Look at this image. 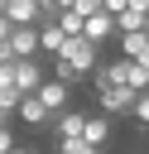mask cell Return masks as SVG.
<instances>
[{
  "instance_id": "obj_1",
  "label": "cell",
  "mask_w": 149,
  "mask_h": 154,
  "mask_svg": "<svg viewBox=\"0 0 149 154\" xmlns=\"http://www.w3.org/2000/svg\"><path fill=\"white\" fill-rule=\"evenodd\" d=\"M58 58H67L82 77H91V67H96V43L87 38V34H67V43H62V53Z\"/></svg>"
},
{
  "instance_id": "obj_2",
  "label": "cell",
  "mask_w": 149,
  "mask_h": 154,
  "mask_svg": "<svg viewBox=\"0 0 149 154\" xmlns=\"http://www.w3.org/2000/svg\"><path fill=\"white\" fill-rule=\"evenodd\" d=\"M91 91H96V111H106V116H125L130 101H135V91L120 87V82H101V87H91Z\"/></svg>"
},
{
  "instance_id": "obj_3",
  "label": "cell",
  "mask_w": 149,
  "mask_h": 154,
  "mask_svg": "<svg viewBox=\"0 0 149 154\" xmlns=\"http://www.w3.org/2000/svg\"><path fill=\"white\" fill-rule=\"evenodd\" d=\"M10 77H14L19 96H24V91H34V87H38L48 72H43V63H38V58H14V63H10Z\"/></svg>"
},
{
  "instance_id": "obj_4",
  "label": "cell",
  "mask_w": 149,
  "mask_h": 154,
  "mask_svg": "<svg viewBox=\"0 0 149 154\" xmlns=\"http://www.w3.org/2000/svg\"><path fill=\"white\" fill-rule=\"evenodd\" d=\"M14 120H24L29 130H43V125L53 120V111H48V106H43L34 91H24V96H19V106H14Z\"/></svg>"
},
{
  "instance_id": "obj_5",
  "label": "cell",
  "mask_w": 149,
  "mask_h": 154,
  "mask_svg": "<svg viewBox=\"0 0 149 154\" xmlns=\"http://www.w3.org/2000/svg\"><path fill=\"white\" fill-rule=\"evenodd\" d=\"M82 34L101 48L106 38H115V14H111V10H91V14H87V24H82Z\"/></svg>"
},
{
  "instance_id": "obj_6",
  "label": "cell",
  "mask_w": 149,
  "mask_h": 154,
  "mask_svg": "<svg viewBox=\"0 0 149 154\" xmlns=\"http://www.w3.org/2000/svg\"><path fill=\"white\" fill-rule=\"evenodd\" d=\"M115 43H120L125 58H135V63L149 67V29H125V34H115Z\"/></svg>"
},
{
  "instance_id": "obj_7",
  "label": "cell",
  "mask_w": 149,
  "mask_h": 154,
  "mask_svg": "<svg viewBox=\"0 0 149 154\" xmlns=\"http://www.w3.org/2000/svg\"><path fill=\"white\" fill-rule=\"evenodd\" d=\"M10 48H14V58H38V24H14Z\"/></svg>"
},
{
  "instance_id": "obj_8",
  "label": "cell",
  "mask_w": 149,
  "mask_h": 154,
  "mask_svg": "<svg viewBox=\"0 0 149 154\" xmlns=\"http://www.w3.org/2000/svg\"><path fill=\"white\" fill-rule=\"evenodd\" d=\"M67 43V34L58 29V19H38V58H58Z\"/></svg>"
},
{
  "instance_id": "obj_9",
  "label": "cell",
  "mask_w": 149,
  "mask_h": 154,
  "mask_svg": "<svg viewBox=\"0 0 149 154\" xmlns=\"http://www.w3.org/2000/svg\"><path fill=\"white\" fill-rule=\"evenodd\" d=\"M34 96H38L48 111H62V106H67V96H72V87H67V82H58V77H43V82L34 87Z\"/></svg>"
},
{
  "instance_id": "obj_10",
  "label": "cell",
  "mask_w": 149,
  "mask_h": 154,
  "mask_svg": "<svg viewBox=\"0 0 149 154\" xmlns=\"http://www.w3.org/2000/svg\"><path fill=\"white\" fill-rule=\"evenodd\" d=\"M82 140H87V144H96V149H106V144H111V116H106V111H87Z\"/></svg>"
},
{
  "instance_id": "obj_11",
  "label": "cell",
  "mask_w": 149,
  "mask_h": 154,
  "mask_svg": "<svg viewBox=\"0 0 149 154\" xmlns=\"http://www.w3.org/2000/svg\"><path fill=\"white\" fill-rule=\"evenodd\" d=\"M82 125H87V111H72V106L53 111V130H58V140H62V135H82Z\"/></svg>"
},
{
  "instance_id": "obj_12",
  "label": "cell",
  "mask_w": 149,
  "mask_h": 154,
  "mask_svg": "<svg viewBox=\"0 0 149 154\" xmlns=\"http://www.w3.org/2000/svg\"><path fill=\"white\" fill-rule=\"evenodd\" d=\"M14 106H19V87L10 77V63H0V116H14Z\"/></svg>"
},
{
  "instance_id": "obj_13",
  "label": "cell",
  "mask_w": 149,
  "mask_h": 154,
  "mask_svg": "<svg viewBox=\"0 0 149 154\" xmlns=\"http://www.w3.org/2000/svg\"><path fill=\"white\" fill-rule=\"evenodd\" d=\"M10 24H38V0H5Z\"/></svg>"
},
{
  "instance_id": "obj_14",
  "label": "cell",
  "mask_w": 149,
  "mask_h": 154,
  "mask_svg": "<svg viewBox=\"0 0 149 154\" xmlns=\"http://www.w3.org/2000/svg\"><path fill=\"white\" fill-rule=\"evenodd\" d=\"M58 154H101V149L87 144L82 135H62V140H58Z\"/></svg>"
},
{
  "instance_id": "obj_15",
  "label": "cell",
  "mask_w": 149,
  "mask_h": 154,
  "mask_svg": "<svg viewBox=\"0 0 149 154\" xmlns=\"http://www.w3.org/2000/svg\"><path fill=\"white\" fill-rule=\"evenodd\" d=\"M53 77H58V82H67V87H77V82H87V77H82V72H77V67H72L67 58H53Z\"/></svg>"
},
{
  "instance_id": "obj_16",
  "label": "cell",
  "mask_w": 149,
  "mask_h": 154,
  "mask_svg": "<svg viewBox=\"0 0 149 154\" xmlns=\"http://www.w3.org/2000/svg\"><path fill=\"white\" fill-rule=\"evenodd\" d=\"M53 19H58V29H62V34H82V24H87V19L77 14V10H58Z\"/></svg>"
},
{
  "instance_id": "obj_17",
  "label": "cell",
  "mask_w": 149,
  "mask_h": 154,
  "mask_svg": "<svg viewBox=\"0 0 149 154\" xmlns=\"http://www.w3.org/2000/svg\"><path fill=\"white\" fill-rule=\"evenodd\" d=\"M130 116H135L139 125L149 120V87H144V91H135V101H130Z\"/></svg>"
},
{
  "instance_id": "obj_18",
  "label": "cell",
  "mask_w": 149,
  "mask_h": 154,
  "mask_svg": "<svg viewBox=\"0 0 149 154\" xmlns=\"http://www.w3.org/2000/svg\"><path fill=\"white\" fill-rule=\"evenodd\" d=\"M10 144H14V116L0 120V154H10Z\"/></svg>"
},
{
  "instance_id": "obj_19",
  "label": "cell",
  "mask_w": 149,
  "mask_h": 154,
  "mask_svg": "<svg viewBox=\"0 0 149 154\" xmlns=\"http://www.w3.org/2000/svg\"><path fill=\"white\" fill-rule=\"evenodd\" d=\"M0 63H14V48H10V38H0Z\"/></svg>"
},
{
  "instance_id": "obj_20",
  "label": "cell",
  "mask_w": 149,
  "mask_h": 154,
  "mask_svg": "<svg viewBox=\"0 0 149 154\" xmlns=\"http://www.w3.org/2000/svg\"><path fill=\"white\" fill-rule=\"evenodd\" d=\"M125 5H130V0H101V10H111V14H120Z\"/></svg>"
},
{
  "instance_id": "obj_21",
  "label": "cell",
  "mask_w": 149,
  "mask_h": 154,
  "mask_svg": "<svg viewBox=\"0 0 149 154\" xmlns=\"http://www.w3.org/2000/svg\"><path fill=\"white\" fill-rule=\"evenodd\" d=\"M10 154H38V149H34V144H19V140H14V144H10Z\"/></svg>"
},
{
  "instance_id": "obj_22",
  "label": "cell",
  "mask_w": 149,
  "mask_h": 154,
  "mask_svg": "<svg viewBox=\"0 0 149 154\" xmlns=\"http://www.w3.org/2000/svg\"><path fill=\"white\" fill-rule=\"evenodd\" d=\"M10 29H14V24H10V14H0V38H10Z\"/></svg>"
},
{
  "instance_id": "obj_23",
  "label": "cell",
  "mask_w": 149,
  "mask_h": 154,
  "mask_svg": "<svg viewBox=\"0 0 149 154\" xmlns=\"http://www.w3.org/2000/svg\"><path fill=\"white\" fill-rule=\"evenodd\" d=\"M0 14H5V0H0Z\"/></svg>"
},
{
  "instance_id": "obj_24",
  "label": "cell",
  "mask_w": 149,
  "mask_h": 154,
  "mask_svg": "<svg viewBox=\"0 0 149 154\" xmlns=\"http://www.w3.org/2000/svg\"><path fill=\"white\" fill-rule=\"evenodd\" d=\"M144 135H149V120H144Z\"/></svg>"
},
{
  "instance_id": "obj_25",
  "label": "cell",
  "mask_w": 149,
  "mask_h": 154,
  "mask_svg": "<svg viewBox=\"0 0 149 154\" xmlns=\"http://www.w3.org/2000/svg\"><path fill=\"white\" fill-rule=\"evenodd\" d=\"M0 120H10V116H0Z\"/></svg>"
},
{
  "instance_id": "obj_26",
  "label": "cell",
  "mask_w": 149,
  "mask_h": 154,
  "mask_svg": "<svg viewBox=\"0 0 149 154\" xmlns=\"http://www.w3.org/2000/svg\"><path fill=\"white\" fill-rule=\"evenodd\" d=\"M144 29H149V24H144Z\"/></svg>"
}]
</instances>
